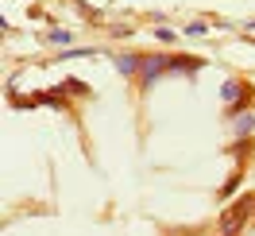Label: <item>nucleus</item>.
Wrapping results in <instances>:
<instances>
[{
    "label": "nucleus",
    "instance_id": "obj_1",
    "mask_svg": "<svg viewBox=\"0 0 255 236\" xmlns=\"http://www.w3.org/2000/svg\"><path fill=\"white\" fill-rule=\"evenodd\" d=\"M170 62H174L170 54H143V66H139V85H143V89H151L162 74H170Z\"/></svg>",
    "mask_w": 255,
    "mask_h": 236
},
{
    "label": "nucleus",
    "instance_id": "obj_2",
    "mask_svg": "<svg viewBox=\"0 0 255 236\" xmlns=\"http://www.w3.org/2000/svg\"><path fill=\"white\" fill-rule=\"evenodd\" d=\"M221 97H224V101H228V105L236 101V109H244L240 101L248 97V85H244V81H236V78H232V81H224V85H221Z\"/></svg>",
    "mask_w": 255,
    "mask_h": 236
},
{
    "label": "nucleus",
    "instance_id": "obj_3",
    "mask_svg": "<svg viewBox=\"0 0 255 236\" xmlns=\"http://www.w3.org/2000/svg\"><path fill=\"white\" fill-rule=\"evenodd\" d=\"M139 66H143V54H120L116 58V70L124 78H139Z\"/></svg>",
    "mask_w": 255,
    "mask_h": 236
},
{
    "label": "nucleus",
    "instance_id": "obj_4",
    "mask_svg": "<svg viewBox=\"0 0 255 236\" xmlns=\"http://www.w3.org/2000/svg\"><path fill=\"white\" fill-rule=\"evenodd\" d=\"M232 128H236V136L244 140V136H248V132L255 128V116H252V112H240L236 120H232Z\"/></svg>",
    "mask_w": 255,
    "mask_h": 236
},
{
    "label": "nucleus",
    "instance_id": "obj_5",
    "mask_svg": "<svg viewBox=\"0 0 255 236\" xmlns=\"http://www.w3.org/2000/svg\"><path fill=\"white\" fill-rule=\"evenodd\" d=\"M47 39H50V43H70V31H50Z\"/></svg>",
    "mask_w": 255,
    "mask_h": 236
}]
</instances>
